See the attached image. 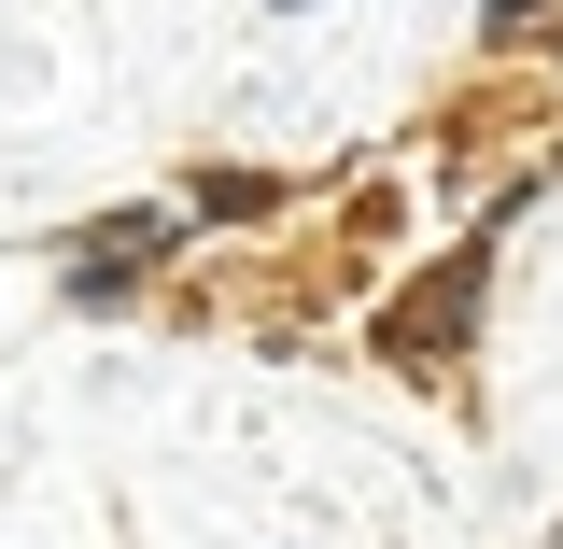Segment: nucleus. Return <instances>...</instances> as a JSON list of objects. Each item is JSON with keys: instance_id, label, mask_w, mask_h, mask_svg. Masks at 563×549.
I'll use <instances>...</instances> for the list:
<instances>
[{"instance_id": "obj_1", "label": "nucleus", "mask_w": 563, "mask_h": 549, "mask_svg": "<svg viewBox=\"0 0 563 549\" xmlns=\"http://www.w3.org/2000/svg\"><path fill=\"white\" fill-rule=\"evenodd\" d=\"M198 268V226L169 198H128V211H85L57 240V310H85V325H113V310H155L169 282Z\"/></svg>"}, {"instance_id": "obj_3", "label": "nucleus", "mask_w": 563, "mask_h": 549, "mask_svg": "<svg viewBox=\"0 0 563 549\" xmlns=\"http://www.w3.org/2000/svg\"><path fill=\"white\" fill-rule=\"evenodd\" d=\"M169 211L198 226V254H225V240H268V226H296V211H324V184H282V169H254V155H198V169L169 184Z\"/></svg>"}, {"instance_id": "obj_4", "label": "nucleus", "mask_w": 563, "mask_h": 549, "mask_svg": "<svg viewBox=\"0 0 563 549\" xmlns=\"http://www.w3.org/2000/svg\"><path fill=\"white\" fill-rule=\"evenodd\" d=\"M536 85H550V99H563V29H550V57H536Z\"/></svg>"}, {"instance_id": "obj_2", "label": "nucleus", "mask_w": 563, "mask_h": 549, "mask_svg": "<svg viewBox=\"0 0 563 549\" xmlns=\"http://www.w3.org/2000/svg\"><path fill=\"white\" fill-rule=\"evenodd\" d=\"M479 282H493V240H451V254L395 268V296L366 310V352H380V366H409V381H437V395H465V352H479Z\"/></svg>"}]
</instances>
